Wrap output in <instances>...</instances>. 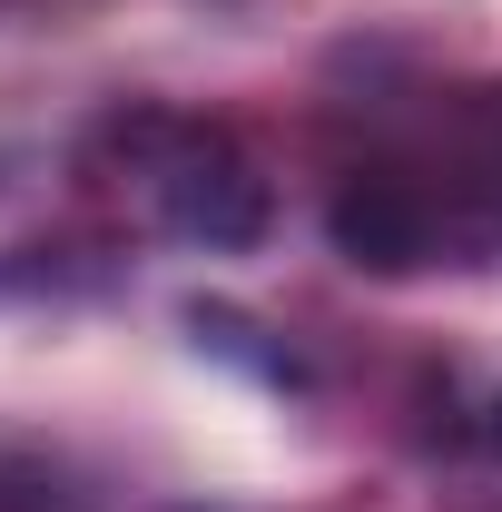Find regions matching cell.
<instances>
[{
    "mask_svg": "<svg viewBox=\"0 0 502 512\" xmlns=\"http://www.w3.org/2000/svg\"><path fill=\"white\" fill-rule=\"evenodd\" d=\"M148 197L188 247H256L266 237V178L217 128H168L158 158H148Z\"/></svg>",
    "mask_w": 502,
    "mask_h": 512,
    "instance_id": "cell-1",
    "label": "cell"
},
{
    "mask_svg": "<svg viewBox=\"0 0 502 512\" xmlns=\"http://www.w3.org/2000/svg\"><path fill=\"white\" fill-rule=\"evenodd\" d=\"M335 247L355 256V266H384V276H404V266H424V207H414V188H394V178H355V188L335 197Z\"/></svg>",
    "mask_w": 502,
    "mask_h": 512,
    "instance_id": "cell-2",
    "label": "cell"
},
{
    "mask_svg": "<svg viewBox=\"0 0 502 512\" xmlns=\"http://www.w3.org/2000/svg\"><path fill=\"white\" fill-rule=\"evenodd\" d=\"M493 444H502V414H493Z\"/></svg>",
    "mask_w": 502,
    "mask_h": 512,
    "instance_id": "cell-3",
    "label": "cell"
}]
</instances>
